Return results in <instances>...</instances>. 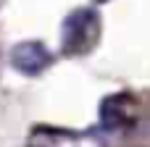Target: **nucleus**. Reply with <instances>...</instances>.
I'll return each mask as SVG.
<instances>
[{"label": "nucleus", "instance_id": "obj_3", "mask_svg": "<svg viewBox=\"0 0 150 147\" xmlns=\"http://www.w3.org/2000/svg\"><path fill=\"white\" fill-rule=\"evenodd\" d=\"M50 60H53L50 50H47L42 42H37V39L18 42V45H13V50H11V66H13L18 74H26V76L42 74V71L50 66Z\"/></svg>", "mask_w": 150, "mask_h": 147}, {"label": "nucleus", "instance_id": "obj_5", "mask_svg": "<svg viewBox=\"0 0 150 147\" xmlns=\"http://www.w3.org/2000/svg\"><path fill=\"white\" fill-rule=\"evenodd\" d=\"M92 3H98V5H103V3H108V0H92Z\"/></svg>", "mask_w": 150, "mask_h": 147}, {"label": "nucleus", "instance_id": "obj_2", "mask_svg": "<svg viewBox=\"0 0 150 147\" xmlns=\"http://www.w3.org/2000/svg\"><path fill=\"white\" fill-rule=\"evenodd\" d=\"M29 147H103V142L90 132H69L53 126H37L29 137Z\"/></svg>", "mask_w": 150, "mask_h": 147}, {"label": "nucleus", "instance_id": "obj_1", "mask_svg": "<svg viewBox=\"0 0 150 147\" xmlns=\"http://www.w3.org/2000/svg\"><path fill=\"white\" fill-rule=\"evenodd\" d=\"M100 39V16L92 8H74L61 26V50L66 55H84Z\"/></svg>", "mask_w": 150, "mask_h": 147}, {"label": "nucleus", "instance_id": "obj_4", "mask_svg": "<svg viewBox=\"0 0 150 147\" xmlns=\"http://www.w3.org/2000/svg\"><path fill=\"white\" fill-rule=\"evenodd\" d=\"M100 121L108 129H129V126H134V121H137V103H134V97L127 95V92L105 97L103 108H100Z\"/></svg>", "mask_w": 150, "mask_h": 147}]
</instances>
